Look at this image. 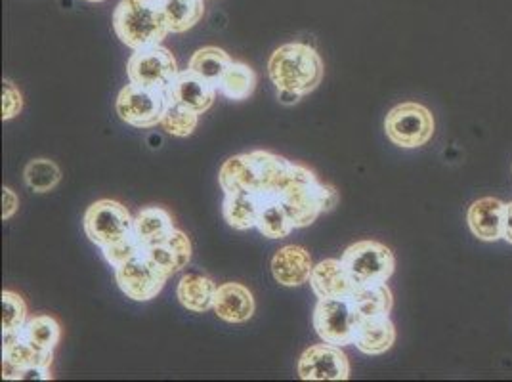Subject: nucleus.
Returning a JSON list of instances; mask_svg holds the SVG:
<instances>
[{"label": "nucleus", "mask_w": 512, "mask_h": 382, "mask_svg": "<svg viewBox=\"0 0 512 382\" xmlns=\"http://www.w3.org/2000/svg\"><path fill=\"white\" fill-rule=\"evenodd\" d=\"M23 339L27 340L31 346H35L37 350L46 352V354H54L56 346L62 340V325L58 323V319L46 314H39L33 318L27 319L25 327L22 329Z\"/></svg>", "instance_id": "nucleus-25"}, {"label": "nucleus", "mask_w": 512, "mask_h": 382, "mask_svg": "<svg viewBox=\"0 0 512 382\" xmlns=\"http://www.w3.org/2000/svg\"><path fill=\"white\" fill-rule=\"evenodd\" d=\"M216 289L218 285L211 277L203 274H186L176 287V297L186 310L195 314H205L213 310Z\"/></svg>", "instance_id": "nucleus-20"}, {"label": "nucleus", "mask_w": 512, "mask_h": 382, "mask_svg": "<svg viewBox=\"0 0 512 382\" xmlns=\"http://www.w3.org/2000/svg\"><path fill=\"white\" fill-rule=\"evenodd\" d=\"M396 342V327L390 314L362 318L354 346L367 356H381Z\"/></svg>", "instance_id": "nucleus-17"}, {"label": "nucleus", "mask_w": 512, "mask_h": 382, "mask_svg": "<svg viewBox=\"0 0 512 382\" xmlns=\"http://www.w3.org/2000/svg\"><path fill=\"white\" fill-rule=\"evenodd\" d=\"M362 316L352 298H320L312 323L323 342L337 346H354Z\"/></svg>", "instance_id": "nucleus-3"}, {"label": "nucleus", "mask_w": 512, "mask_h": 382, "mask_svg": "<svg viewBox=\"0 0 512 382\" xmlns=\"http://www.w3.org/2000/svg\"><path fill=\"white\" fill-rule=\"evenodd\" d=\"M161 6L174 35L190 31L205 16V0H161Z\"/></svg>", "instance_id": "nucleus-24"}, {"label": "nucleus", "mask_w": 512, "mask_h": 382, "mask_svg": "<svg viewBox=\"0 0 512 382\" xmlns=\"http://www.w3.org/2000/svg\"><path fill=\"white\" fill-rule=\"evenodd\" d=\"M197 125H199V113H195L188 107L180 106L178 102L169 98V104H167V109L161 119V127L165 128L167 134L176 136V138H188V136H192Z\"/></svg>", "instance_id": "nucleus-29"}, {"label": "nucleus", "mask_w": 512, "mask_h": 382, "mask_svg": "<svg viewBox=\"0 0 512 382\" xmlns=\"http://www.w3.org/2000/svg\"><path fill=\"white\" fill-rule=\"evenodd\" d=\"M297 373L302 381H348L350 361L342 346L321 342L302 352Z\"/></svg>", "instance_id": "nucleus-10"}, {"label": "nucleus", "mask_w": 512, "mask_h": 382, "mask_svg": "<svg viewBox=\"0 0 512 382\" xmlns=\"http://www.w3.org/2000/svg\"><path fill=\"white\" fill-rule=\"evenodd\" d=\"M178 62L171 50L163 44H153L140 50H132L127 62L128 83L148 86L155 90H169L178 77Z\"/></svg>", "instance_id": "nucleus-7"}, {"label": "nucleus", "mask_w": 512, "mask_h": 382, "mask_svg": "<svg viewBox=\"0 0 512 382\" xmlns=\"http://www.w3.org/2000/svg\"><path fill=\"white\" fill-rule=\"evenodd\" d=\"M260 207L256 216V230L268 239H285L293 234L295 222L283 207V203L274 195H258Z\"/></svg>", "instance_id": "nucleus-19"}, {"label": "nucleus", "mask_w": 512, "mask_h": 382, "mask_svg": "<svg viewBox=\"0 0 512 382\" xmlns=\"http://www.w3.org/2000/svg\"><path fill=\"white\" fill-rule=\"evenodd\" d=\"M362 318L390 314L394 306V295L386 283H373V285H360L356 295L352 297Z\"/></svg>", "instance_id": "nucleus-27"}, {"label": "nucleus", "mask_w": 512, "mask_h": 382, "mask_svg": "<svg viewBox=\"0 0 512 382\" xmlns=\"http://www.w3.org/2000/svg\"><path fill=\"white\" fill-rule=\"evenodd\" d=\"M213 310L226 323H245L255 316V297L241 283H222L216 289Z\"/></svg>", "instance_id": "nucleus-15"}, {"label": "nucleus", "mask_w": 512, "mask_h": 382, "mask_svg": "<svg viewBox=\"0 0 512 382\" xmlns=\"http://www.w3.org/2000/svg\"><path fill=\"white\" fill-rule=\"evenodd\" d=\"M174 230L171 214L161 207H144L134 216V235L142 247H151L165 241Z\"/></svg>", "instance_id": "nucleus-22"}, {"label": "nucleus", "mask_w": 512, "mask_h": 382, "mask_svg": "<svg viewBox=\"0 0 512 382\" xmlns=\"http://www.w3.org/2000/svg\"><path fill=\"white\" fill-rule=\"evenodd\" d=\"M144 255L167 276L172 277L190 264L192 241L182 230L174 228L165 241L151 247H144Z\"/></svg>", "instance_id": "nucleus-14"}, {"label": "nucleus", "mask_w": 512, "mask_h": 382, "mask_svg": "<svg viewBox=\"0 0 512 382\" xmlns=\"http://www.w3.org/2000/svg\"><path fill=\"white\" fill-rule=\"evenodd\" d=\"M314 260L300 245H285L272 258V276L283 287H300L310 283L314 272Z\"/></svg>", "instance_id": "nucleus-13"}, {"label": "nucleus", "mask_w": 512, "mask_h": 382, "mask_svg": "<svg viewBox=\"0 0 512 382\" xmlns=\"http://www.w3.org/2000/svg\"><path fill=\"white\" fill-rule=\"evenodd\" d=\"M232 62L234 60L226 50L218 46H203L197 52H193L188 69H192L193 73L216 86Z\"/></svg>", "instance_id": "nucleus-26"}, {"label": "nucleus", "mask_w": 512, "mask_h": 382, "mask_svg": "<svg viewBox=\"0 0 512 382\" xmlns=\"http://www.w3.org/2000/svg\"><path fill=\"white\" fill-rule=\"evenodd\" d=\"M86 2H94L96 4V2H106V0H86Z\"/></svg>", "instance_id": "nucleus-36"}, {"label": "nucleus", "mask_w": 512, "mask_h": 382, "mask_svg": "<svg viewBox=\"0 0 512 382\" xmlns=\"http://www.w3.org/2000/svg\"><path fill=\"white\" fill-rule=\"evenodd\" d=\"M503 239L512 245V201L503 209Z\"/></svg>", "instance_id": "nucleus-34"}, {"label": "nucleus", "mask_w": 512, "mask_h": 382, "mask_svg": "<svg viewBox=\"0 0 512 382\" xmlns=\"http://www.w3.org/2000/svg\"><path fill=\"white\" fill-rule=\"evenodd\" d=\"M260 207V197L247 190L226 191L222 201V214L230 228L237 232H247L256 228V216Z\"/></svg>", "instance_id": "nucleus-18"}, {"label": "nucleus", "mask_w": 512, "mask_h": 382, "mask_svg": "<svg viewBox=\"0 0 512 382\" xmlns=\"http://www.w3.org/2000/svg\"><path fill=\"white\" fill-rule=\"evenodd\" d=\"M436 123L427 107L417 102H404L392 107L384 119L386 138L398 148L415 149L428 144Z\"/></svg>", "instance_id": "nucleus-5"}, {"label": "nucleus", "mask_w": 512, "mask_h": 382, "mask_svg": "<svg viewBox=\"0 0 512 382\" xmlns=\"http://www.w3.org/2000/svg\"><path fill=\"white\" fill-rule=\"evenodd\" d=\"M169 104L167 90L128 83L121 88L115 109L123 123L134 128H153L161 125L163 113Z\"/></svg>", "instance_id": "nucleus-8"}, {"label": "nucleus", "mask_w": 512, "mask_h": 382, "mask_svg": "<svg viewBox=\"0 0 512 382\" xmlns=\"http://www.w3.org/2000/svg\"><path fill=\"white\" fill-rule=\"evenodd\" d=\"M216 92H218V88L213 83L205 81L203 77L193 73L192 69L180 71L167 90L171 100L178 102L180 106L192 109L199 115H203L205 111L211 109L216 100Z\"/></svg>", "instance_id": "nucleus-12"}, {"label": "nucleus", "mask_w": 512, "mask_h": 382, "mask_svg": "<svg viewBox=\"0 0 512 382\" xmlns=\"http://www.w3.org/2000/svg\"><path fill=\"white\" fill-rule=\"evenodd\" d=\"M23 180L29 190L48 193L62 182V169L50 159H33L23 169Z\"/></svg>", "instance_id": "nucleus-28"}, {"label": "nucleus", "mask_w": 512, "mask_h": 382, "mask_svg": "<svg viewBox=\"0 0 512 382\" xmlns=\"http://www.w3.org/2000/svg\"><path fill=\"white\" fill-rule=\"evenodd\" d=\"M52 360H54V354H46L37 350L35 346H31L27 340L23 339L22 331L2 335V361L14 365L22 373L31 367H50Z\"/></svg>", "instance_id": "nucleus-21"}, {"label": "nucleus", "mask_w": 512, "mask_h": 382, "mask_svg": "<svg viewBox=\"0 0 512 382\" xmlns=\"http://www.w3.org/2000/svg\"><path fill=\"white\" fill-rule=\"evenodd\" d=\"M268 75L278 90L308 96L321 85L325 65L318 50L310 44H283L268 60Z\"/></svg>", "instance_id": "nucleus-1"}, {"label": "nucleus", "mask_w": 512, "mask_h": 382, "mask_svg": "<svg viewBox=\"0 0 512 382\" xmlns=\"http://www.w3.org/2000/svg\"><path fill=\"white\" fill-rule=\"evenodd\" d=\"M23 109L22 92L8 79L2 81V121H12Z\"/></svg>", "instance_id": "nucleus-32"}, {"label": "nucleus", "mask_w": 512, "mask_h": 382, "mask_svg": "<svg viewBox=\"0 0 512 382\" xmlns=\"http://www.w3.org/2000/svg\"><path fill=\"white\" fill-rule=\"evenodd\" d=\"M102 253H104V258H106L107 262L111 264V268H117V266L125 264L128 260L142 255V253H144V247H142V243L138 241V237L132 234L128 235L127 239H123V241H119V243L107 247Z\"/></svg>", "instance_id": "nucleus-31"}, {"label": "nucleus", "mask_w": 512, "mask_h": 382, "mask_svg": "<svg viewBox=\"0 0 512 382\" xmlns=\"http://www.w3.org/2000/svg\"><path fill=\"white\" fill-rule=\"evenodd\" d=\"M279 104L283 106H295L302 100V96L297 92H291V90H278Z\"/></svg>", "instance_id": "nucleus-35"}, {"label": "nucleus", "mask_w": 512, "mask_h": 382, "mask_svg": "<svg viewBox=\"0 0 512 382\" xmlns=\"http://www.w3.org/2000/svg\"><path fill=\"white\" fill-rule=\"evenodd\" d=\"M341 260L358 285L386 283L396 268V258L392 251L373 239L352 243L342 253Z\"/></svg>", "instance_id": "nucleus-6"}, {"label": "nucleus", "mask_w": 512, "mask_h": 382, "mask_svg": "<svg viewBox=\"0 0 512 382\" xmlns=\"http://www.w3.org/2000/svg\"><path fill=\"white\" fill-rule=\"evenodd\" d=\"M113 270L119 289L127 298L136 302H148L151 298L157 297L169 279V276L148 260L144 253Z\"/></svg>", "instance_id": "nucleus-9"}, {"label": "nucleus", "mask_w": 512, "mask_h": 382, "mask_svg": "<svg viewBox=\"0 0 512 382\" xmlns=\"http://www.w3.org/2000/svg\"><path fill=\"white\" fill-rule=\"evenodd\" d=\"M0 298H2V335L20 333L29 319L25 300L14 291H2Z\"/></svg>", "instance_id": "nucleus-30"}, {"label": "nucleus", "mask_w": 512, "mask_h": 382, "mask_svg": "<svg viewBox=\"0 0 512 382\" xmlns=\"http://www.w3.org/2000/svg\"><path fill=\"white\" fill-rule=\"evenodd\" d=\"M18 209H20L18 193L12 190V188L4 186L2 188V220L8 222L10 218H14V214L18 213Z\"/></svg>", "instance_id": "nucleus-33"}, {"label": "nucleus", "mask_w": 512, "mask_h": 382, "mask_svg": "<svg viewBox=\"0 0 512 382\" xmlns=\"http://www.w3.org/2000/svg\"><path fill=\"white\" fill-rule=\"evenodd\" d=\"M310 287L318 298H352L360 285L350 276L341 258H327L314 266Z\"/></svg>", "instance_id": "nucleus-11"}, {"label": "nucleus", "mask_w": 512, "mask_h": 382, "mask_svg": "<svg viewBox=\"0 0 512 382\" xmlns=\"http://www.w3.org/2000/svg\"><path fill=\"white\" fill-rule=\"evenodd\" d=\"M111 23L117 39L130 50L161 44L171 33L161 0H121Z\"/></svg>", "instance_id": "nucleus-2"}, {"label": "nucleus", "mask_w": 512, "mask_h": 382, "mask_svg": "<svg viewBox=\"0 0 512 382\" xmlns=\"http://www.w3.org/2000/svg\"><path fill=\"white\" fill-rule=\"evenodd\" d=\"M503 209L505 203L497 197H482L474 201L467 213L470 232L480 241H499L503 239Z\"/></svg>", "instance_id": "nucleus-16"}, {"label": "nucleus", "mask_w": 512, "mask_h": 382, "mask_svg": "<svg viewBox=\"0 0 512 382\" xmlns=\"http://www.w3.org/2000/svg\"><path fill=\"white\" fill-rule=\"evenodd\" d=\"M85 234L102 251L134 234V216L115 199H100L86 209Z\"/></svg>", "instance_id": "nucleus-4"}, {"label": "nucleus", "mask_w": 512, "mask_h": 382, "mask_svg": "<svg viewBox=\"0 0 512 382\" xmlns=\"http://www.w3.org/2000/svg\"><path fill=\"white\" fill-rule=\"evenodd\" d=\"M218 92L228 100L243 102L249 100L256 90V73L247 64L232 62L218 81Z\"/></svg>", "instance_id": "nucleus-23"}]
</instances>
